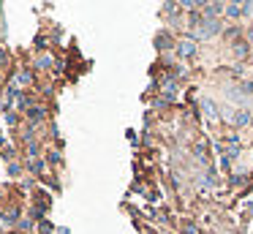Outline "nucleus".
Listing matches in <instances>:
<instances>
[{"label":"nucleus","mask_w":253,"mask_h":234,"mask_svg":"<svg viewBox=\"0 0 253 234\" xmlns=\"http://www.w3.org/2000/svg\"><path fill=\"white\" fill-rule=\"evenodd\" d=\"M194 41H180V52H183V55H194Z\"/></svg>","instance_id":"obj_1"}]
</instances>
